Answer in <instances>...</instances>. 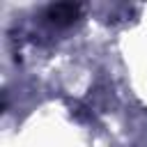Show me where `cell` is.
I'll list each match as a JSON object with an SVG mask.
<instances>
[{"mask_svg":"<svg viewBox=\"0 0 147 147\" xmlns=\"http://www.w3.org/2000/svg\"><path fill=\"white\" fill-rule=\"evenodd\" d=\"M48 16L53 21H57V23H64V21H71V18L78 16V7H74V5H55V7L48 9Z\"/></svg>","mask_w":147,"mask_h":147,"instance_id":"6da1fadb","label":"cell"}]
</instances>
